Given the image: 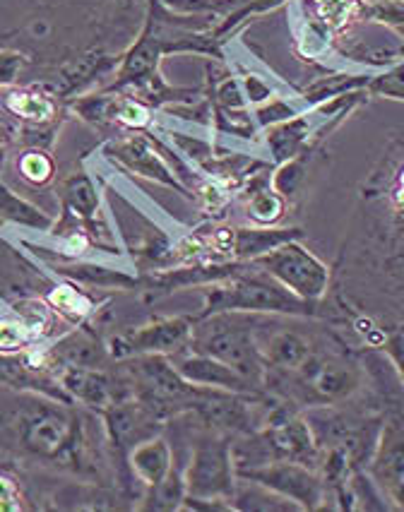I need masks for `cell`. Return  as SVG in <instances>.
<instances>
[{
    "label": "cell",
    "mask_w": 404,
    "mask_h": 512,
    "mask_svg": "<svg viewBox=\"0 0 404 512\" xmlns=\"http://www.w3.org/2000/svg\"><path fill=\"white\" fill-rule=\"evenodd\" d=\"M337 265L340 284L366 277L376 284L373 299L392 301L404 311V133L390 140L361 186L352 234Z\"/></svg>",
    "instance_id": "obj_1"
},
{
    "label": "cell",
    "mask_w": 404,
    "mask_h": 512,
    "mask_svg": "<svg viewBox=\"0 0 404 512\" xmlns=\"http://www.w3.org/2000/svg\"><path fill=\"white\" fill-rule=\"evenodd\" d=\"M89 421L75 404L32 395L27 404L8 414L3 426L29 460L80 476H99V448L89 433Z\"/></svg>",
    "instance_id": "obj_2"
},
{
    "label": "cell",
    "mask_w": 404,
    "mask_h": 512,
    "mask_svg": "<svg viewBox=\"0 0 404 512\" xmlns=\"http://www.w3.org/2000/svg\"><path fill=\"white\" fill-rule=\"evenodd\" d=\"M366 385V356L330 330L320 347L294 373L270 383L265 392L306 412L313 407L354 400L366 390Z\"/></svg>",
    "instance_id": "obj_3"
},
{
    "label": "cell",
    "mask_w": 404,
    "mask_h": 512,
    "mask_svg": "<svg viewBox=\"0 0 404 512\" xmlns=\"http://www.w3.org/2000/svg\"><path fill=\"white\" fill-rule=\"evenodd\" d=\"M205 289V301L198 318L212 313H255V315H287V318L311 320H342L340 311H325L323 303L303 301L287 287L272 279L258 265L251 263L239 275L222 279Z\"/></svg>",
    "instance_id": "obj_4"
},
{
    "label": "cell",
    "mask_w": 404,
    "mask_h": 512,
    "mask_svg": "<svg viewBox=\"0 0 404 512\" xmlns=\"http://www.w3.org/2000/svg\"><path fill=\"white\" fill-rule=\"evenodd\" d=\"M190 416V443L186 455L188 498L183 510H234L236 476L231 436L202 426Z\"/></svg>",
    "instance_id": "obj_5"
},
{
    "label": "cell",
    "mask_w": 404,
    "mask_h": 512,
    "mask_svg": "<svg viewBox=\"0 0 404 512\" xmlns=\"http://www.w3.org/2000/svg\"><path fill=\"white\" fill-rule=\"evenodd\" d=\"M260 318L263 315L255 313H212L198 318L188 349L227 363L265 392V361L258 342Z\"/></svg>",
    "instance_id": "obj_6"
},
{
    "label": "cell",
    "mask_w": 404,
    "mask_h": 512,
    "mask_svg": "<svg viewBox=\"0 0 404 512\" xmlns=\"http://www.w3.org/2000/svg\"><path fill=\"white\" fill-rule=\"evenodd\" d=\"M376 400L383 412V428L366 472L388 498L390 508L404 510V395H385L378 385Z\"/></svg>",
    "instance_id": "obj_7"
},
{
    "label": "cell",
    "mask_w": 404,
    "mask_h": 512,
    "mask_svg": "<svg viewBox=\"0 0 404 512\" xmlns=\"http://www.w3.org/2000/svg\"><path fill=\"white\" fill-rule=\"evenodd\" d=\"M251 263L258 265L272 279H277L291 294L311 303L325 301V296L330 294L332 277H335L332 267L325 265L313 250L301 246V238L282 243L279 248L260 255Z\"/></svg>",
    "instance_id": "obj_8"
},
{
    "label": "cell",
    "mask_w": 404,
    "mask_h": 512,
    "mask_svg": "<svg viewBox=\"0 0 404 512\" xmlns=\"http://www.w3.org/2000/svg\"><path fill=\"white\" fill-rule=\"evenodd\" d=\"M198 315H174V318H154L150 323L128 327L106 339L109 356L114 361L133 359V356H176L190 347L193 327Z\"/></svg>",
    "instance_id": "obj_9"
},
{
    "label": "cell",
    "mask_w": 404,
    "mask_h": 512,
    "mask_svg": "<svg viewBox=\"0 0 404 512\" xmlns=\"http://www.w3.org/2000/svg\"><path fill=\"white\" fill-rule=\"evenodd\" d=\"M106 162H111L116 169L128 171V174H138L147 181L162 183L166 188H174L183 198L193 200L190 190L183 186L181 178L176 176L174 166L164 159L162 147L152 138L147 130H130L123 138H114L104 142L101 147Z\"/></svg>",
    "instance_id": "obj_10"
},
{
    "label": "cell",
    "mask_w": 404,
    "mask_h": 512,
    "mask_svg": "<svg viewBox=\"0 0 404 512\" xmlns=\"http://www.w3.org/2000/svg\"><path fill=\"white\" fill-rule=\"evenodd\" d=\"M236 476L272 488L279 496L289 498L291 503L299 505L301 510L328 508V493H325L323 476H320L318 469L308 467V464L275 460L260 464V467L239 469Z\"/></svg>",
    "instance_id": "obj_11"
},
{
    "label": "cell",
    "mask_w": 404,
    "mask_h": 512,
    "mask_svg": "<svg viewBox=\"0 0 404 512\" xmlns=\"http://www.w3.org/2000/svg\"><path fill=\"white\" fill-rule=\"evenodd\" d=\"M0 106L25 125L27 130L53 135L58 130V125H61L58 123L61 101H58V94L49 87H8V92L0 97Z\"/></svg>",
    "instance_id": "obj_12"
},
{
    "label": "cell",
    "mask_w": 404,
    "mask_h": 512,
    "mask_svg": "<svg viewBox=\"0 0 404 512\" xmlns=\"http://www.w3.org/2000/svg\"><path fill=\"white\" fill-rule=\"evenodd\" d=\"M169 359L183 378L190 380L193 385H200V388L239 392V395H265V392L255 388L251 380L243 378L239 371H234L227 363L212 359V356L186 349L181 351V354L169 356Z\"/></svg>",
    "instance_id": "obj_13"
},
{
    "label": "cell",
    "mask_w": 404,
    "mask_h": 512,
    "mask_svg": "<svg viewBox=\"0 0 404 512\" xmlns=\"http://www.w3.org/2000/svg\"><path fill=\"white\" fill-rule=\"evenodd\" d=\"M176 464V450L174 445L166 440L162 433L142 440L140 445H135L128 455V472L133 476V481L142 488V496H145L147 488L157 486L159 481L166 479V474L174 469Z\"/></svg>",
    "instance_id": "obj_14"
},
{
    "label": "cell",
    "mask_w": 404,
    "mask_h": 512,
    "mask_svg": "<svg viewBox=\"0 0 404 512\" xmlns=\"http://www.w3.org/2000/svg\"><path fill=\"white\" fill-rule=\"evenodd\" d=\"M51 270L89 289H140V275L82 260H51Z\"/></svg>",
    "instance_id": "obj_15"
},
{
    "label": "cell",
    "mask_w": 404,
    "mask_h": 512,
    "mask_svg": "<svg viewBox=\"0 0 404 512\" xmlns=\"http://www.w3.org/2000/svg\"><path fill=\"white\" fill-rule=\"evenodd\" d=\"M241 190L246 200V217L255 226H275L282 222L287 214V198L272 188V169L255 174Z\"/></svg>",
    "instance_id": "obj_16"
},
{
    "label": "cell",
    "mask_w": 404,
    "mask_h": 512,
    "mask_svg": "<svg viewBox=\"0 0 404 512\" xmlns=\"http://www.w3.org/2000/svg\"><path fill=\"white\" fill-rule=\"evenodd\" d=\"M313 128H316V121H313L311 111H301L299 116L289 118V121L265 128V145L272 154V164L279 166L294 159L311 140Z\"/></svg>",
    "instance_id": "obj_17"
},
{
    "label": "cell",
    "mask_w": 404,
    "mask_h": 512,
    "mask_svg": "<svg viewBox=\"0 0 404 512\" xmlns=\"http://www.w3.org/2000/svg\"><path fill=\"white\" fill-rule=\"evenodd\" d=\"M299 238H303L299 226H234V260H255Z\"/></svg>",
    "instance_id": "obj_18"
},
{
    "label": "cell",
    "mask_w": 404,
    "mask_h": 512,
    "mask_svg": "<svg viewBox=\"0 0 404 512\" xmlns=\"http://www.w3.org/2000/svg\"><path fill=\"white\" fill-rule=\"evenodd\" d=\"M176 450V448H174ZM188 498V486H186V462H178L176 452V464L164 481H159L157 486L147 488L145 496L140 498V510H154V512H171V510H183V503Z\"/></svg>",
    "instance_id": "obj_19"
},
{
    "label": "cell",
    "mask_w": 404,
    "mask_h": 512,
    "mask_svg": "<svg viewBox=\"0 0 404 512\" xmlns=\"http://www.w3.org/2000/svg\"><path fill=\"white\" fill-rule=\"evenodd\" d=\"M371 80H373L371 73H332V75L316 77L311 85L301 89V101L311 109V106H318L323 104V101L342 97V94L356 92V89H368Z\"/></svg>",
    "instance_id": "obj_20"
},
{
    "label": "cell",
    "mask_w": 404,
    "mask_h": 512,
    "mask_svg": "<svg viewBox=\"0 0 404 512\" xmlns=\"http://www.w3.org/2000/svg\"><path fill=\"white\" fill-rule=\"evenodd\" d=\"M234 510L243 512H287V510H301L299 505L291 503L289 498L279 496L263 484H255V481L239 479L234 493Z\"/></svg>",
    "instance_id": "obj_21"
},
{
    "label": "cell",
    "mask_w": 404,
    "mask_h": 512,
    "mask_svg": "<svg viewBox=\"0 0 404 512\" xmlns=\"http://www.w3.org/2000/svg\"><path fill=\"white\" fill-rule=\"evenodd\" d=\"M0 219L17 226H27V229L34 231H49L53 226V219L49 214L39 210V207L32 205L29 200L20 198V195L5 186L3 181H0Z\"/></svg>",
    "instance_id": "obj_22"
},
{
    "label": "cell",
    "mask_w": 404,
    "mask_h": 512,
    "mask_svg": "<svg viewBox=\"0 0 404 512\" xmlns=\"http://www.w3.org/2000/svg\"><path fill=\"white\" fill-rule=\"evenodd\" d=\"M41 337L22 315L10 311L0 315V354H25V351L39 349Z\"/></svg>",
    "instance_id": "obj_23"
},
{
    "label": "cell",
    "mask_w": 404,
    "mask_h": 512,
    "mask_svg": "<svg viewBox=\"0 0 404 512\" xmlns=\"http://www.w3.org/2000/svg\"><path fill=\"white\" fill-rule=\"evenodd\" d=\"M284 3H289V0H243L239 8L231 10L227 17H222V20L212 27V37L224 44V41L231 39V34L239 32L248 20H253V17L258 15L272 13V10L282 8Z\"/></svg>",
    "instance_id": "obj_24"
},
{
    "label": "cell",
    "mask_w": 404,
    "mask_h": 512,
    "mask_svg": "<svg viewBox=\"0 0 404 512\" xmlns=\"http://www.w3.org/2000/svg\"><path fill=\"white\" fill-rule=\"evenodd\" d=\"M17 171H20L22 181H27L29 186L44 188L56 178V159L51 157L46 147L32 145L17 157Z\"/></svg>",
    "instance_id": "obj_25"
},
{
    "label": "cell",
    "mask_w": 404,
    "mask_h": 512,
    "mask_svg": "<svg viewBox=\"0 0 404 512\" xmlns=\"http://www.w3.org/2000/svg\"><path fill=\"white\" fill-rule=\"evenodd\" d=\"M166 10L178 15H207V17H227L236 10L243 0H157Z\"/></svg>",
    "instance_id": "obj_26"
},
{
    "label": "cell",
    "mask_w": 404,
    "mask_h": 512,
    "mask_svg": "<svg viewBox=\"0 0 404 512\" xmlns=\"http://www.w3.org/2000/svg\"><path fill=\"white\" fill-rule=\"evenodd\" d=\"M368 92H371V97L404 101V61L390 65L385 73L373 75Z\"/></svg>",
    "instance_id": "obj_27"
},
{
    "label": "cell",
    "mask_w": 404,
    "mask_h": 512,
    "mask_svg": "<svg viewBox=\"0 0 404 512\" xmlns=\"http://www.w3.org/2000/svg\"><path fill=\"white\" fill-rule=\"evenodd\" d=\"M34 505L22 491L17 476H13L8 469H0V512H20L32 510Z\"/></svg>",
    "instance_id": "obj_28"
},
{
    "label": "cell",
    "mask_w": 404,
    "mask_h": 512,
    "mask_svg": "<svg viewBox=\"0 0 404 512\" xmlns=\"http://www.w3.org/2000/svg\"><path fill=\"white\" fill-rule=\"evenodd\" d=\"M301 109L296 104H291V101L282 99V97H272L270 101H265V104H260L258 109H255V123L260 125V128H270V125H277L282 121H289V118L299 116Z\"/></svg>",
    "instance_id": "obj_29"
},
{
    "label": "cell",
    "mask_w": 404,
    "mask_h": 512,
    "mask_svg": "<svg viewBox=\"0 0 404 512\" xmlns=\"http://www.w3.org/2000/svg\"><path fill=\"white\" fill-rule=\"evenodd\" d=\"M378 351L388 359L392 373L397 375V380H400L404 388V327H390V330H385V337L380 342Z\"/></svg>",
    "instance_id": "obj_30"
},
{
    "label": "cell",
    "mask_w": 404,
    "mask_h": 512,
    "mask_svg": "<svg viewBox=\"0 0 404 512\" xmlns=\"http://www.w3.org/2000/svg\"><path fill=\"white\" fill-rule=\"evenodd\" d=\"M29 58L25 53L13 51V49H0V89H8L17 85V77H20Z\"/></svg>",
    "instance_id": "obj_31"
},
{
    "label": "cell",
    "mask_w": 404,
    "mask_h": 512,
    "mask_svg": "<svg viewBox=\"0 0 404 512\" xmlns=\"http://www.w3.org/2000/svg\"><path fill=\"white\" fill-rule=\"evenodd\" d=\"M241 85H243V92H246L248 104L260 106L265 104V101H270L272 97H277L270 82H267L265 77H260L258 73H251V70H243Z\"/></svg>",
    "instance_id": "obj_32"
},
{
    "label": "cell",
    "mask_w": 404,
    "mask_h": 512,
    "mask_svg": "<svg viewBox=\"0 0 404 512\" xmlns=\"http://www.w3.org/2000/svg\"><path fill=\"white\" fill-rule=\"evenodd\" d=\"M10 145H13V130L8 125H0V169H3L5 154H8Z\"/></svg>",
    "instance_id": "obj_33"
},
{
    "label": "cell",
    "mask_w": 404,
    "mask_h": 512,
    "mask_svg": "<svg viewBox=\"0 0 404 512\" xmlns=\"http://www.w3.org/2000/svg\"><path fill=\"white\" fill-rule=\"evenodd\" d=\"M402 327H404V325H402Z\"/></svg>",
    "instance_id": "obj_34"
}]
</instances>
